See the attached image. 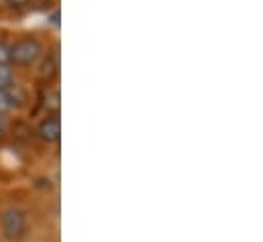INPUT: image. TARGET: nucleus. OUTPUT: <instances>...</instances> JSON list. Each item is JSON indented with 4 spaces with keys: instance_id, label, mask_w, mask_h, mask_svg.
<instances>
[{
    "instance_id": "nucleus-1",
    "label": "nucleus",
    "mask_w": 263,
    "mask_h": 242,
    "mask_svg": "<svg viewBox=\"0 0 263 242\" xmlns=\"http://www.w3.org/2000/svg\"><path fill=\"white\" fill-rule=\"evenodd\" d=\"M43 55V43L35 37H21L10 45V65L31 67Z\"/></svg>"
},
{
    "instance_id": "nucleus-9",
    "label": "nucleus",
    "mask_w": 263,
    "mask_h": 242,
    "mask_svg": "<svg viewBox=\"0 0 263 242\" xmlns=\"http://www.w3.org/2000/svg\"><path fill=\"white\" fill-rule=\"evenodd\" d=\"M10 110H14V108H12V104H10L8 96H6V90H0V116L8 114Z\"/></svg>"
},
{
    "instance_id": "nucleus-11",
    "label": "nucleus",
    "mask_w": 263,
    "mask_h": 242,
    "mask_svg": "<svg viewBox=\"0 0 263 242\" xmlns=\"http://www.w3.org/2000/svg\"><path fill=\"white\" fill-rule=\"evenodd\" d=\"M6 132V120H4V116H0V136Z\"/></svg>"
},
{
    "instance_id": "nucleus-3",
    "label": "nucleus",
    "mask_w": 263,
    "mask_h": 242,
    "mask_svg": "<svg viewBox=\"0 0 263 242\" xmlns=\"http://www.w3.org/2000/svg\"><path fill=\"white\" fill-rule=\"evenodd\" d=\"M62 134V120L60 114H47L39 124V136L45 143H58Z\"/></svg>"
},
{
    "instance_id": "nucleus-7",
    "label": "nucleus",
    "mask_w": 263,
    "mask_h": 242,
    "mask_svg": "<svg viewBox=\"0 0 263 242\" xmlns=\"http://www.w3.org/2000/svg\"><path fill=\"white\" fill-rule=\"evenodd\" d=\"M10 84H14V69H12V65H0V90H6Z\"/></svg>"
},
{
    "instance_id": "nucleus-5",
    "label": "nucleus",
    "mask_w": 263,
    "mask_h": 242,
    "mask_svg": "<svg viewBox=\"0 0 263 242\" xmlns=\"http://www.w3.org/2000/svg\"><path fill=\"white\" fill-rule=\"evenodd\" d=\"M6 96H8V100H10V104H12V108H23L27 102H29V96H27V90L21 86V84H10L8 88H6Z\"/></svg>"
},
{
    "instance_id": "nucleus-2",
    "label": "nucleus",
    "mask_w": 263,
    "mask_h": 242,
    "mask_svg": "<svg viewBox=\"0 0 263 242\" xmlns=\"http://www.w3.org/2000/svg\"><path fill=\"white\" fill-rule=\"evenodd\" d=\"M0 228L4 238L10 242H18L27 232V216L21 208H6L0 218Z\"/></svg>"
},
{
    "instance_id": "nucleus-4",
    "label": "nucleus",
    "mask_w": 263,
    "mask_h": 242,
    "mask_svg": "<svg viewBox=\"0 0 263 242\" xmlns=\"http://www.w3.org/2000/svg\"><path fill=\"white\" fill-rule=\"evenodd\" d=\"M60 71V55H58V49L53 53H47V55H41L39 59V67H37V75L45 82L53 79Z\"/></svg>"
},
{
    "instance_id": "nucleus-8",
    "label": "nucleus",
    "mask_w": 263,
    "mask_h": 242,
    "mask_svg": "<svg viewBox=\"0 0 263 242\" xmlns=\"http://www.w3.org/2000/svg\"><path fill=\"white\" fill-rule=\"evenodd\" d=\"M0 65H10V45L0 39Z\"/></svg>"
},
{
    "instance_id": "nucleus-6",
    "label": "nucleus",
    "mask_w": 263,
    "mask_h": 242,
    "mask_svg": "<svg viewBox=\"0 0 263 242\" xmlns=\"http://www.w3.org/2000/svg\"><path fill=\"white\" fill-rule=\"evenodd\" d=\"M43 108L47 110V114H58L60 112V92L58 90H49L43 98Z\"/></svg>"
},
{
    "instance_id": "nucleus-10",
    "label": "nucleus",
    "mask_w": 263,
    "mask_h": 242,
    "mask_svg": "<svg viewBox=\"0 0 263 242\" xmlns=\"http://www.w3.org/2000/svg\"><path fill=\"white\" fill-rule=\"evenodd\" d=\"M31 0H4V4L10 8V10H23L29 6Z\"/></svg>"
},
{
    "instance_id": "nucleus-13",
    "label": "nucleus",
    "mask_w": 263,
    "mask_h": 242,
    "mask_svg": "<svg viewBox=\"0 0 263 242\" xmlns=\"http://www.w3.org/2000/svg\"><path fill=\"white\" fill-rule=\"evenodd\" d=\"M0 242H2V240H0Z\"/></svg>"
},
{
    "instance_id": "nucleus-12",
    "label": "nucleus",
    "mask_w": 263,
    "mask_h": 242,
    "mask_svg": "<svg viewBox=\"0 0 263 242\" xmlns=\"http://www.w3.org/2000/svg\"><path fill=\"white\" fill-rule=\"evenodd\" d=\"M51 23H53V25H55V27H58V25H60V12H58V10H55V12H53V14H51Z\"/></svg>"
}]
</instances>
